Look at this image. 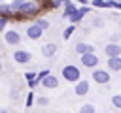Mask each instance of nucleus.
<instances>
[{"instance_id": "nucleus-1", "label": "nucleus", "mask_w": 121, "mask_h": 113, "mask_svg": "<svg viewBox=\"0 0 121 113\" xmlns=\"http://www.w3.org/2000/svg\"><path fill=\"white\" fill-rule=\"evenodd\" d=\"M60 75H62V79L68 81V83H76L78 79H81V72H79V68L74 66V64H66V66L60 70Z\"/></svg>"}, {"instance_id": "nucleus-2", "label": "nucleus", "mask_w": 121, "mask_h": 113, "mask_svg": "<svg viewBox=\"0 0 121 113\" xmlns=\"http://www.w3.org/2000/svg\"><path fill=\"white\" fill-rule=\"evenodd\" d=\"M38 9H40V6H38L36 2H32V0H25L17 13H19L21 17H30V15H36Z\"/></svg>"}, {"instance_id": "nucleus-3", "label": "nucleus", "mask_w": 121, "mask_h": 113, "mask_svg": "<svg viewBox=\"0 0 121 113\" xmlns=\"http://www.w3.org/2000/svg\"><path fill=\"white\" fill-rule=\"evenodd\" d=\"M81 56V66H85V68H96L98 66V55H95V51H89V53H83V55H79Z\"/></svg>"}, {"instance_id": "nucleus-4", "label": "nucleus", "mask_w": 121, "mask_h": 113, "mask_svg": "<svg viewBox=\"0 0 121 113\" xmlns=\"http://www.w3.org/2000/svg\"><path fill=\"white\" fill-rule=\"evenodd\" d=\"M93 81H95L96 85H108V81H110V73H108V70L93 68Z\"/></svg>"}, {"instance_id": "nucleus-5", "label": "nucleus", "mask_w": 121, "mask_h": 113, "mask_svg": "<svg viewBox=\"0 0 121 113\" xmlns=\"http://www.w3.org/2000/svg\"><path fill=\"white\" fill-rule=\"evenodd\" d=\"M42 34H43V28H42L38 23L26 26V38H28V40H40Z\"/></svg>"}, {"instance_id": "nucleus-6", "label": "nucleus", "mask_w": 121, "mask_h": 113, "mask_svg": "<svg viewBox=\"0 0 121 113\" xmlns=\"http://www.w3.org/2000/svg\"><path fill=\"white\" fill-rule=\"evenodd\" d=\"M13 60L17 62V64H28L30 60H32V55L28 53V51H23V49H19V51H15L13 55Z\"/></svg>"}, {"instance_id": "nucleus-7", "label": "nucleus", "mask_w": 121, "mask_h": 113, "mask_svg": "<svg viewBox=\"0 0 121 113\" xmlns=\"http://www.w3.org/2000/svg\"><path fill=\"white\" fill-rule=\"evenodd\" d=\"M4 40L8 45H17L21 41V34L17 30H4Z\"/></svg>"}, {"instance_id": "nucleus-8", "label": "nucleus", "mask_w": 121, "mask_h": 113, "mask_svg": "<svg viewBox=\"0 0 121 113\" xmlns=\"http://www.w3.org/2000/svg\"><path fill=\"white\" fill-rule=\"evenodd\" d=\"M87 13H89V8H87V6L83 4V6H81V8H78V9H76V11H74V13H72V15L68 17V19H70V23L78 24V23H79V21L83 19V15H87Z\"/></svg>"}, {"instance_id": "nucleus-9", "label": "nucleus", "mask_w": 121, "mask_h": 113, "mask_svg": "<svg viewBox=\"0 0 121 113\" xmlns=\"http://www.w3.org/2000/svg\"><path fill=\"white\" fill-rule=\"evenodd\" d=\"M74 92H76V96H85V94L89 92V81L78 79L76 85H74Z\"/></svg>"}, {"instance_id": "nucleus-10", "label": "nucleus", "mask_w": 121, "mask_h": 113, "mask_svg": "<svg viewBox=\"0 0 121 113\" xmlns=\"http://www.w3.org/2000/svg\"><path fill=\"white\" fill-rule=\"evenodd\" d=\"M40 85H42V87H45V89H57V87H59V79H57V75L47 73V75L40 81Z\"/></svg>"}, {"instance_id": "nucleus-11", "label": "nucleus", "mask_w": 121, "mask_h": 113, "mask_svg": "<svg viewBox=\"0 0 121 113\" xmlns=\"http://www.w3.org/2000/svg\"><path fill=\"white\" fill-rule=\"evenodd\" d=\"M104 53H106L108 56H117V55H121V45L115 43V41H110V43L104 47Z\"/></svg>"}, {"instance_id": "nucleus-12", "label": "nucleus", "mask_w": 121, "mask_h": 113, "mask_svg": "<svg viewBox=\"0 0 121 113\" xmlns=\"http://www.w3.org/2000/svg\"><path fill=\"white\" fill-rule=\"evenodd\" d=\"M108 70H112V72H121V55H117V56H108Z\"/></svg>"}, {"instance_id": "nucleus-13", "label": "nucleus", "mask_w": 121, "mask_h": 113, "mask_svg": "<svg viewBox=\"0 0 121 113\" xmlns=\"http://www.w3.org/2000/svg\"><path fill=\"white\" fill-rule=\"evenodd\" d=\"M55 53H57V43H45V45L42 47V55H43L45 58L55 56Z\"/></svg>"}, {"instance_id": "nucleus-14", "label": "nucleus", "mask_w": 121, "mask_h": 113, "mask_svg": "<svg viewBox=\"0 0 121 113\" xmlns=\"http://www.w3.org/2000/svg\"><path fill=\"white\" fill-rule=\"evenodd\" d=\"M89 51H95V47H93L91 43H85V41L76 43V53H78V55H83V53H89Z\"/></svg>"}, {"instance_id": "nucleus-15", "label": "nucleus", "mask_w": 121, "mask_h": 113, "mask_svg": "<svg viewBox=\"0 0 121 113\" xmlns=\"http://www.w3.org/2000/svg\"><path fill=\"white\" fill-rule=\"evenodd\" d=\"M76 9H78V8H76V6H74V4L68 0V2L64 4V11H62V17H64V19H68V17H70V15H72Z\"/></svg>"}, {"instance_id": "nucleus-16", "label": "nucleus", "mask_w": 121, "mask_h": 113, "mask_svg": "<svg viewBox=\"0 0 121 113\" xmlns=\"http://www.w3.org/2000/svg\"><path fill=\"white\" fill-rule=\"evenodd\" d=\"M0 15L11 17V15H15V11L11 9V6H8V4H4V2H0Z\"/></svg>"}, {"instance_id": "nucleus-17", "label": "nucleus", "mask_w": 121, "mask_h": 113, "mask_svg": "<svg viewBox=\"0 0 121 113\" xmlns=\"http://www.w3.org/2000/svg\"><path fill=\"white\" fill-rule=\"evenodd\" d=\"M36 104H38L40 107H45V105L49 104V98H47V96H38V98H36Z\"/></svg>"}, {"instance_id": "nucleus-18", "label": "nucleus", "mask_w": 121, "mask_h": 113, "mask_svg": "<svg viewBox=\"0 0 121 113\" xmlns=\"http://www.w3.org/2000/svg\"><path fill=\"white\" fill-rule=\"evenodd\" d=\"M79 111H81V113H93V111H95V105H93V104H83V105L79 107Z\"/></svg>"}, {"instance_id": "nucleus-19", "label": "nucleus", "mask_w": 121, "mask_h": 113, "mask_svg": "<svg viewBox=\"0 0 121 113\" xmlns=\"http://www.w3.org/2000/svg\"><path fill=\"white\" fill-rule=\"evenodd\" d=\"M23 2H25V0H11V4H9V6H11V9L17 13V11H19V8L23 6Z\"/></svg>"}, {"instance_id": "nucleus-20", "label": "nucleus", "mask_w": 121, "mask_h": 113, "mask_svg": "<svg viewBox=\"0 0 121 113\" xmlns=\"http://www.w3.org/2000/svg\"><path fill=\"white\" fill-rule=\"evenodd\" d=\"M74 30H76V24L72 23V24H70V26H68V28L64 30V34H62V36H64V40H68V38L72 36V32H74Z\"/></svg>"}, {"instance_id": "nucleus-21", "label": "nucleus", "mask_w": 121, "mask_h": 113, "mask_svg": "<svg viewBox=\"0 0 121 113\" xmlns=\"http://www.w3.org/2000/svg\"><path fill=\"white\" fill-rule=\"evenodd\" d=\"M34 102H36V96H34V92L30 90V92L26 94V107H30V105H32Z\"/></svg>"}, {"instance_id": "nucleus-22", "label": "nucleus", "mask_w": 121, "mask_h": 113, "mask_svg": "<svg viewBox=\"0 0 121 113\" xmlns=\"http://www.w3.org/2000/svg\"><path fill=\"white\" fill-rule=\"evenodd\" d=\"M112 104H113V107L121 109V94H115V96L112 98Z\"/></svg>"}, {"instance_id": "nucleus-23", "label": "nucleus", "mask_w": 121, "mask_h": 113, "mask_svg": "<svg viewBox=\"0 0 121 113\" xmlns=\"http://www.w3.org/2000/svg\"><path fill=\"white\" fill-rule=\"evenodd\" d=\"M91 4H93L95 8H106V9H108V6H106V0H93Z\"/></svg>"}, {"instance_id": "nucleus-24", "label": "nucleus", "mask_w": 121, "mask_h": 113, "mask_svg": "<svg viewBox=\"0 0 121 113\" xmlns=\"http://www.w3.org/2000/svg\"><path fill=\"white\" fill-rule=\"evenodd\" d=\"M6 24H8V17L6 15H0V32L6 30Z\"/></svg>"}, {"instance_id": "nucleus-25", "label": "nucleus", "mask_w": 121, "mask_h": 113, "mask_svg": "<svg viewBox=\"0 0 121 113\" xmlns=\"http://www.w3.org/2000/svg\"><path fill=\"white\" fill-rule=\"evenodd\" d=\"M36 23H38V24H40L43 30H47V28H49V21H47V19H38Z\"/></svg>"}, {"instance_id": "nucleus-26", "label": "nucleus", "mask_w": 121, "mask_h": 113, "mask_svg": "<svg viewBox=\"0 0 121 113\" xmlns=\"http://www.w3.org/2000/svg\"><path fill=\"white\" fill-rule=\"evenodd\" d=\"M47 73H51V72H49V70H42V72H38V73H36V79H38V81H42Z\"/></svg>"}, {"instance_id": "nucleus-27", "label": "nucleus", "mask_w": 121, "mask_h": 113, "mask_svg": "<svg viewBox=\"0 0 121 113\" xmlns=\"http://www.w3.org/2000/svg\"><path fill=\"white\" fill-rule=\"evenodd\" d=\"M34 77H36V70H32V72H26V73H25V79H26V81H32Z\"/></svg>"}, {"instance_id": "nucleus-28", "label": "nucleus", "mask_w": 121, "mask_h": 113, "mask_svg": "<svg viewBox=\"0 0 121 113\" xmlns=\"http://www.w3.org/2000/svg\"><path fill=\"white\" fill-rule=\"evenodd\" d=\"M119 40H121V34H119V32H113V34L110 36V41H115V43H117Z\"/></svg>"}, {"instance_id": "nucleus-29", "label": "nucleus", "mask_w": 121, "mask_h": 113, "mask_svg": "<svg viewBox=\"0 0 121 113\" xmlns=\"http://www.w3.org/2000/svg\"><path fill=\"white\" fill-rule=\"evenodd\" d=\"M93 24H95V26H98V28H100V26H102V19H98V17H96V19H95V21H93Z\"/></svg>"}, {"instance_id": "nucleus-30", "label": "nucleus", "mask_w": 121, "mask_h": 113, "mask_svg": "<svg viewBox=\"0 0 121 113\" xmlns=\"http://www.w3.org/2000/svg\"><path fill=\"white\" fill-rule=\"evenodd\" d=\"M76 2H79V4H87L89 0H76Z\"/></svg>"}, {"instance_id": "nucleus-31", "label": "nucleus", "mask_w": 121, "mask_h": 113, "mask_svg": "<svg viewBox=\"0 0 121 113\" xmlns=\"http://www.w3.org/2000/svg\"><path fill=\"white\" fill-rule=\"evenodd\" d=\"M0 70H2V62H0Z\"/></svg>"}, {"instance_id": "nucleus-32", "label": "nucleus", "mask_w": 121, "mask_h": 113, "mask_svg": "<svg viewBox=\"0 0 121 113\" xmlns=\"http://www.w3.org/2000/svg\"><path fill=\"white\" fill-rule=\"evenodd\" d=\"M0 2H6V0H0Z\"/></svg>"}]
</instances>
